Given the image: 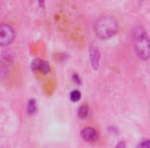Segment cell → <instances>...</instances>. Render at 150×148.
Returning <instances> with one entry per match:
<instances>
[{
    "label": "cell",
    "mask_w": 150,
    "mask_h": 148,
    "mask_svg": "<svg viewBox=\"0 0 150 148\" xmlns=\"http://www.w3.org/2000/svg\"><path fill=\"white\" fill-rule=\"evenodd\" d=\"M117 21L110 15L100 16L94 24V31L100 39H109L117 32Z\"/></svg>",
    "instance_id": "1"
},
{
    "label": "cell",
    "mask_w": 150,
    "mask_h": 148,
    "mask_svg": "<svg viewBox=\"0 0 150 148\" xmlns=\"http://www.w3.org/2000/svg\"><path fill=\"white\" fill-rule=\"evenodd\" d=\"M134 47L137 57L142 60L150 59V38L143 31H136L134 34Z\"/></svg>",
    "instance_id": "2"
},
{
    "label": "cell",
    "mask_w": 150,
    "mask_h": 148,
    "mask_svg": "<svg viewBox=\"0 0 150 148\" xmlns=\"http://www.w3.org/2000/svg\"><path fill=\"white\" fill-rule=\"evenodd\" d=\"M14 36H15V33L12 26L6 25V24L0 26V46L1 47L8 46L10 44H12L14 40Z\"/></svg>",
    "instance_id": "3"
},
{
    "label": "cell",
    "mask_w": 150,
    "mask_h": 148,
    "mask_svg": "<svg viewBox=\"0 0 150 148\" xmlns=\"http://www.w3.org/2000/svg\"><path fill=\"white\" fill-rule=\"evenodd\" d=\"M100 57H101L100 49H99L96 46H90V47H89V60H90L91 68H93L94 71H97V69H99Z\"/></svg>",
    "instance_id": "4"
},
{
    "label": "cell",
    "mask_w": 150,
    "mask_h": 148,
    "mask_svg": "<svg viewBox=\"0 0 150 148\" xmlns=\"http://www.w3.org/2000/svg\"><path fill=\"white\" fill-rule=\"evenodd\" d=\"M80 135H81V138H82L85 141H87V142H94V141H96L97 138H99L96 129H94V128H91V127H86V128L81 129Z\"/></svg>",
    "instance_id": "5"
},
{
    "label": "cell",
    "mask_w": 150,
    "mask_h": 148,
    "mask_svg": "<svg viewBox=\"0 0 150 148\" xmlns=\"http://www.w3.org/2000/svg\"><path fill=\"white\" fill-rule=\"evenodd\" d=\"M36 110H38V105L35 99H29L27 102V113L29 115H34L36 113Z\"/></svg>",
    "instance_id": "6"
},
{
    "label": "cell",
    "mask_w": 150,
    "mask_h": 148,
    "mask_svg": "<svg viewBox=\"0 0 150 148\" xmlns=\"http://www.w3.org/2000/svg\"><path fill=\"white\" fill-rule=\"evenodd\" d=\"M89 114V107L88 105H82L79 107V110H78V115L81 118V119H86Z\"/></svg>",
    "instance_id": "7"
},
{
    "label": "cell",
    "mask_w": 150,
    "mask_h": 148,
    "mask_svg": "<svg viewBox=\"0 0 150 148\" xmlns=\"http://www.w3.org/2000/svg\"><path fill=\"white\" fill-rule=\"evenodd\" d=\"M69 98H70V101L73 102H78L80 101L81 99V92L79 89H74L70 92V94H69Z\"/></svg>",
    "instance_id": "8"
},
{
    "label": "cell",
    "mask_w": 150,
    "mask_h": 148,
    "mask_svg": "<svg viewBox=\"0 0 150 148\" xmlns=\"http://www.w3.org/2000/svg\"><path fill=\"white\" fill-rule=\"evenodd\" d=\"M39 72H41L42 74H47L49 72V64L45 60H41L40 66H39Z\"/></svg>",
    "instance_id": "9"
},
{
    "label": "cell",
    "mask_w": 150,
    "mask_h": 148,
    "mask_svg": "<svg viewBox=\"0 0 150 148\" xmlns=\"http://www.w3.org/2000/svg\"><path fill=\"white\" fill-rule=\"evenodd\" d=\"M40 62H41V59H39V58L34 59V60L32 61V64H31V68H32V71H39Z\"/></svg>",
    "instance_id": "10"
},
{
    "label": "cell",
    "mask_w": 150,
    "mask_h": 148,
    "mask_svg": "<svg viewBox=\"0 0 150 148\" xmlns=\"http://www.w3.org/2000/svg\"><path fill=\"white\" fill-rule=\"evenodd\" d=\"M136 148H150V140L147 139V140L141 141V142L136 146Z\"/></svg>",
    "instance_id": "11"
},
{
    "label": "cell",
    "mask_w": 150,
    "mask_h": 148,
    "mask_svg": "<svg viewBox=\"0 0 150 148\" xmlns=\"http://www.w3.org/2000/svg\"><path fill=\"white\" fill-rule=\"evenodd\" d=\"M72 78H73V81H74V82H76L78 85H81V84H82V81H81V79H80V77H79V74H78V73H73Z\"/></svg>",
    "instance_id": "12"
},
{
    "label": "cell",
    "mask_w": 150,
    "mask_h": 148,
    "mask_svg": "<svg viewBox=\"0 0 150 148\" xmlns=\"http://www.w3.org/2000/svg\"><path fill=\"white\" fill-rule=\"evenodd\" d=\"M115 148H127V143H125V141H119Z\"/></svg>",
    "instance_id": "13"
},
{
    "label": "cell",
    "mask_w": 150,
    "mask_h": 148,
    "mask_svg": "<svg viewBox=\"0 0 150 148\" xmlns=\"http://www.w3.org/2000/svg\"><path fill=\"white\" fill-rule=\"evenodd\" d=\"M39 6H40V7H45V1L40 0V1H39Z\"/></svg>",
    "instance_id": "14"
}]
</instances>
